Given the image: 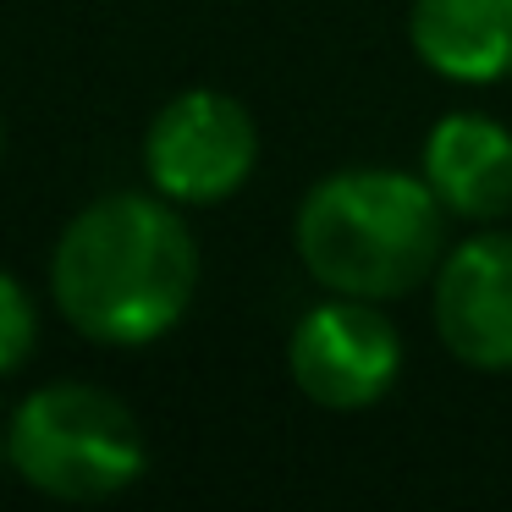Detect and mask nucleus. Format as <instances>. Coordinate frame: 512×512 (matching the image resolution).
<instances>
[{"instance_id":"obj_1","label":"nucleus","mask_w":512,"mask_h":512,"mask_svg":"<svg viewBox=\"0 0 512 512\" xmlns=\"http://www.w3.org/2000/svg\"><path fill=\"white\" fill-rule=\"evenodd\" d=\"M199 243L166 193H105L83 204L50 254V298L94 347H155L193 309Z\"/></svg>"},{"instance_id":"obj_8","label":"nucleus","mask_w":512,"mask_h":512,"mask_svg":"<svg viewBox=\"0 0 512 512\" xmlns=\"http://www.w3.org/2000/svg\"><path fill=\"white\" fill-rule=\"evenodd\" d=\"M408 45L446 83H501L512 78V0H413Z\"/></svg>"},{"instance_id":"obj_7","label":"nucleus","mask_w":512,"mask_h":512,"mask_svg":"<svg viewBox=\"0 0 512 512\" xmlns=\"http://www.w3.org/2000/svg\"><path fill=\"white\" fill-rule=\"evenodd\" d=\"M419 177L457 221H501L512 215V133L485 111H446L424 133Z\"/></svg>"},{"instance_id":"obj_6","label":"nucleus","mask_w":512,"mask_h":512,"mask_svg":"<svg viewBox=\"0 0 512 512\" xmlns=\"http://www.w3.org/2000/svg\"><path fill=\"white\" fill-rule=\"evenodd\" d=\"M435 336L479 375L512 369V232H474L435 270Z\"/></svg>"},{"instance_id":"obj_2","label":"nucleus","mask_w":512,"mask_h":512,"mask_svg":"<svg viewBox=\"0 0 512 512\" xmlns=\"http://www.w3.org/2000/svg\"><path fill=\"white\" fill-rule=\"evenodd\" d=\"M446 204L419 171L342 166L298 199L292 243L325 292L347 298H408L435 281L446 259Z\"/></svg>"},{"instance_id":"obj_5","label":"nucleus","mask_w":512,"mask_h":512,"mask_svg":"<svg viewBox=\"0 0 512 512\" xmlns=\"http://www.w3.org/2000/svg\"><path fill=\"white\" fill-rule=\"evenodd\" d=\"M292 386L325 413H358L402 380V336L375 298L331 292L287 336Z\"/></svg>"},{"instance_id":"obj_9","label":"nucleus","mask_w":512,"mask_h":512,"mask_svg":"<svg viewBox=\"0 0 512 512\" xmlns=\"http://www.w3.org/2000/svg\"><path fill=\"white\" fill-rule=\"evenodd\" d=\"M34 347H39L34 292H28L12 270H0V380L17 375V369L34 358Z\"/></svg>"},{"instance_id":"obj_3","label":"nucleus","mask_w":512,"mask_h":512,"mask_svg":"<svg viewBox=\"0 0 512 512\" xmlns=\"http://www.w3.org/2000/svg\"><path fill=\"white\" fill-rule=\"evenodd\" d=\"M17 479L50 501H111L149 474V435L116 391L94 380H45L6 419Z\"/></svg>"},{"instance_id":"obj_10","label":"nucleus","mask_w":512,"mask_h":512,"mask_svg":"<svg viewBox=\"0 0 512 512\" xmlns=\"http://www.w3.org/2000/svg\"><path fill=\"white\" fill-rule=\"evenodd\" d=\"M0 155H6V122H0Z\"/></svg>"},{"instance_id":"obj_4","label":"nucleus","mask_w":512,"mask_h":512,"mask_svg":"<svg viewBox=\"0 0 512 512\" xmlns=\"http://www.w3.org/2000/svg\"><path fill=\"white\" fill-rule=\"evenodd\" d=\"M259 166V127L226 89H182L144 133V177L182 210L226 204Z\"/></svg>"}]
</instances>
